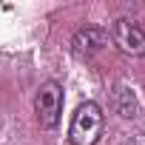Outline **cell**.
Returning a JSON list of instances; mask_svg holds the SVG:
<instances>
[{
	"instance_id": "cell-1",
	"label": "cell",
	"mask_w": 145,
	"mask_h": 145,
	"mask_svg": "<svg viewBox=\"0 0 145 145\" xmlns=\"http://www.w3.org/2000/svg\"><path fill=\"white\" fill-rule=\"evenodd\" d=\"M103 137V111L97 103H83L71 117L68 139L71 145H97Z\"/></svg>"
},
{
	"instance_id": "cell-2",
	"label": "cell",
	"mask_w": 145,
	"mask_h": 145,
	"mask_svg": "<svg viewBox=\"0 0 145 145\" xmlns=\"http://www.w3.org/2000/svg\"><path fill=\"white\" fill-rule=\"evenodd\" d=\"M60 111H63V88L57 83H43L34 97V114L40 128H54L60 122Z\"/></svg>"
},
{
	"instance_id": "cell-3",
	"label": "cell",
	"mask_w": 145,
	"mask_h": 145,
	"mask_svg": "<svg viewBox=\"0 0 145 145\" xmlns=\"http://www.w3.org/2000/svg\"><path fill=\"white\" fill-rule=\"evenodd\" d=\"M111 40H114V46H117L122 54L145 57V31H142L134 20L120 17V20L111 26Z\"/></svg>"
},
{
	"instance_id": "cell-4",
	"label": "cell",
	"mask_w": 145,
	"mask_h": 145,
	"mask_svg": "<svg viewBox=\"0 0 145 145\" xmlns=\"http://www.w3.org/2000/svg\"><path fill=\"white\" fill-rule=\"evenodd\" d=\"M105 43H108V34H105L103 29H97V26H86V29H80V31L74 34V40H71L74 51H77V54H86V57L103 51Z\"/></svg>"
},
{
	"instance_id": "cell-5",
	"label": "cell",
	"mask_w": 145,
	"mask_h": 145,
	"mask_svg": "<svg viewBox=\"0 0 145 145\" xmlns=\"http://www.w3.org/2000/svg\"><path fill=\"white\" fill-rule=\"evenodd\" d=\"M114 108L122 120H134L139 117V103H137V94L125 86H117L114 88Z\"/></svg>"
}]
</instances>
